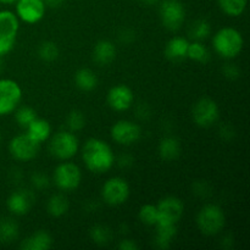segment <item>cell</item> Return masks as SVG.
<instances>
[{
  "mask_svg": "<svg viewBox=\"0 0 250 250\" xmlns=\"http://www.w3.org/2000/svg\"><path fill=\"white\" fill-rule=\"evenodd\" d=\"M115 154L111 146L100 138H89L82 148V160L93 173L102 175L115 165Z\"/></svg>",
  "mask_w": 250,
  "mask_h": 250,
  "instance_id": "cell-1",
  "label": "cell"
},
{
  "mask_svg": "<svg viewBox=\"0 0 250 250\" xmlns=\"http://www.w3.org/2000/svg\"><path fill=\"white\" fill-rule=\"evenodd\" d=\"M212 48L217 55L226 60H232L241 55L244 48V38L238 29L224 27L212 37Z\"/></svg>",
  "mask_w": 250,
  "mask_h": 250,
  "instance_id": "cell-2",
  "label": "cell"
},
{
  "mask_svg": "<svg viewBox=\"0 0 250 250\" xmlns=\"http://www.w3.org/2000/svg\"><path fill=\"white\" fill-rule=\"evenodd\" d=\"M197 227L204 236H216L221 233L226 224V216L222 208L217 204H205L198 211Z\"/></svg>",
  "mask_w": 250,
  "mask_h": 250,
  "instance_id": "cell-3",
  "label": "cell"
},
{
  "mask_svg": "<svg viewBox=\"0 0 250 250\" xmlns=\"http://www.w3.org/2000/svg\"><path fill=\"white\" fill-rule=\"evenodd\" d=\"M78 149H80V141L77 136L68 129L59 131L54 136H50L49 153L58 160H70L78 153Z\"/></svg>",
  "mask_w": 250,
  "mask_h": 250,
  "instance_id": "cell-4",
  "label": "cell"
},
{
  "mask_svg": "<svg viewBox=\"0 0 250 250\" xmlns=\"http://www.w3.org/2000/svg\"><path fill=\"white\" fill-rule=\"evenodd\" d=\"M20 20L10 10H0V56L9 54L16 44Z\"/></svg>",
  "mask_w": 250,
  "mask_h": 250,
  "instance_id": "cell-5",
  "label": "cell"
},
{
  "mask_svg": "<svg viewBox=\"0 0 250 250\" xmlns=\"http://www.w3.org/2000/svg\"><path fill=\"white\" fill-rule=\"evenodd\" d=\"M51 181L56 186V188L62 192L75 190L80 187L82 182V171L75 163L66 160L54 168Z\"/></svg>",
  "mask_w": 250,
  "mask_h": 250,
  "instance_id": "cell-6",
  "label": "cell"
},
{
  "mask_svg": "<svg viewBox=\"0 0 250 250\" xmlns=\"http://www.w3.org/2000/svg\"><path fill=\"white\" fill-rule=\"evenodd\" d=\"M159 16L166 29L176 32L186 21V7L180 0H163L159 2Z\"/></svg>",
  "mask_w": 250,
  "mask_h": 250,
  "instance_id": "cell-7",
  "label": "cell"
},
{
  "mask_svg": "<svg viewBox=\"0 0 250 250\" xmlns=\"http://www.w3.org/2000/svg\"><path fill=\"white\" fill-rule=\"evenodd\" d=\"M129 185L125 178L111 177L105 181L102 187L103 202L110 207H120L129 198Z\"/></svg>",
  "mask_w": 250,
  "mask_h": 250,
  "instance_id": "cell-8",
  "label": "cell"
},
{
  "mask_svg": "<svg viewBox=\"0 0 250 250\" xmlns=\"http://www.w3.org/2000/svg\"><path fill=\"white\" fill-rule=\"evenodd\" d=\"M22 100V89L11 78L0 80V117L12 114Z\"/></svg>",
  "mask_w": 250,
  "mask_h": 250,
  "instance_id": "cell-9",
  "label": "cell"
},
{
  "mask_svg": "<svg viewBox=\"0 0 250 250\" xmlns=\"http://www.w3.org/2000/svg\"><path fill=\"white\" fill-rule=\"evenodd\" d=\"M193 121L202 128H209L220 120L219 104L211 98H202L192 109Z\"/></svg>",
  "mask_w": 250,
  "mask_h": 250,
  "instance_id": "cell-10",
  "label": "cell"
},
{
  "mask_svg": "<svg viewBox=\"0 0 250 250\" xmlns=\"http://www.w3.org/2000/svg\"><path fill=\"white\" fill-rule=\"evenodd\" d=\"M41 144L31 138L27 133L15 136L9 143V153L16 161L28 163L37 158Z\"/></svg>",
  "mask_w": 250,
  "mask_h": 250,
  "instance_id": "cell-11",
  "label": "cell"
},
{
  "mask_svg": "<svg viewBox=\"0 0 250 250\" xmlns=\"http://www.w3.org/2000/svg\"><path fill=\"white\" fill-rule=\"evenodd\" d=\"M142 127L137 122L131 120H119L111 127V138L120 146H132L141 139Z\"/></svg>",
  "mask_w": 250,
  "mask_h": 250,
  "instance_id": "cell-12",
  "label": "cell"
},
{
  "mask_svg": "<svg viewBox=\"0 0 250 250\" xmlns=\"http://www.w3.org/2000/svg\"><path fill=\"white\" fill-rule=\"evenodd\" d=\"M159 212V222L163 224H173L177 225L180 220L182 219L183 212H185V205L183 202L177 197L167 195L159 200L156 204Z\"/></svg>",
  "mask_w": 250,
  "mask_h": 250,
  "instance_id": "cell-13",
  "label": "cell"
},
{
  "mask_svg": "<svg viewBox=\"0 0 250 250\" xmlns=\"http://www.w3.org/2000/svg\"><path fill=\"white\" fill-rule=\"evenodd\" d=\"M16 16L28 24L38 23L45 16L46 5L44 0H17Z\"/></svg>",
  "mask_w": 250,
  "mask_h": 250,
  "instance_id": "cell-14",
  "label": "cell"
},
{
  "mask_svg": "<svg viewBox=\"0 0 250 250\" xmlns=\"http://www.w3.org/2000/svg\"><path fill=\"white\" fill-rule=\"evenodd\" d=\"M107 104L114 111H127L133 106L134 94L133 90L127 84H116L107 92Z\"/></svg>",
  "mask_w": 250,
  "mask_h": 250,
  "instance_id": "cell-15",
  "label": "cell"
},
{
  "mask_svg": "<svg viewBox=\"0 0 250 250\" xmlns=\"http://www.w3.org/2000/svg\"><path fill=\"white\" fill-rule=\"evenodd\" d=\"M34 202H36L34 193L31 189L21 188L9 195L6 200V207L11 214L16 215V216H23V215L28 214Z\"/></svg>",
  "mask_w": 250,
  "mask_h": 250,
  "instance_id": "cell-16",
  "label": "cell"
},
{
  "mask_svg": "<svg viewBox=\"0 0 250 250\" xmlns=\"http://www.w3.org/2000/svg\"><path fill=\"white\" fill-rule=\"evenodd\" d=\"M116 45L111 41L102 39L93 48V60L99 66H107L116 58Z\"/></svg>",
  "mask_w": 250,
  "mask_h": 250,
  "instance_id": "cell-17",
  "label": "cell"
},
{
  "mask_svg": "<svg viewBox=\"0 0 250 250\" xmlns=\"http://www.w3.org/2000/svg\"><path fill=\"white\" fill-rule=\"evenodd\" d=\"M189 42L182 36L172 37L165 46V55L171 61H182L187 59Z\"/></svg>",
  "mask_w": 250,
  "mask_h": 250,
  "instance_id": "cell-18",
  "label": "cell"
},
{
  "mask_svg": "<svg viewBox=\"0 0 250 250\" xmlns=\"http://www.w3.org/2000/svg\"><path fill=\"white\" fill-rule=\"evenodd\" d=\"M53 237L44 229L34 232L31 236L21 242V249L23 250H48L53 247Z\"/></svg>",
  "mask_w": 250,
  "mask_h": 250,
  "instance_id": "cell-19",
  "label": "cell"
},
{
  "mask_svg": "<svg viewBox=\"0 0 250 250\" xmlns=\"http://www.w3.org/2000/svg\"><path fill=\"white\" fill-rule=\"evenodd\" d=\"M156 233L154 244L159 249H168L172 244V241L177 236V225L163 224L159 222L155 226Z\"/></svg>",
  "mask_w": 250,
  "mask_h": 250,
  "instance_id": "cell-20",
  "label": "cell"
},
{
  "mask_svg": "<svg viewBox=\"0 0 250 250\" xmlns=\"http://www.w3.org/2000/svg\"><path fill=\"white\" fill-rule=\"evenodd\" d=\"M159 155L165 161H173L180 158L182 153V146L180 139L175 136H166L160 141L158 146Z\"/></svg>",
  "mask_w": 250,
  "mask_h": 250,
  "instance_id": "cell-21",
  "label": "cell"
},
{
  "mask_svg": "<svg viewBox=\"0 0 250 250\" xmlns=\"http://www.w3.org/2000/svg\"><path fill=\"white\" fill-rule=\"evenodd\" d=\"M26 133L31 137L37 143L42 144L48 141L51 136V126L49 121L44 119H34L31 124L27 126Z\"/></svg>",
  "mask_w": 250,
  "mask_h": 250,
  "instance_id": "cell-22",
  "label": "cell"
},
{
  "mask_svg": "<svg viewBox=\"0 0 250 250\" xmlns=\"http://www.w3.org/2000/svg\"><path fill=\"white\" fill-rule=\"evenodd\" d=\"M68 209H70V203L62 193L53 194L46 203V211L51 217H55V219L62 217L63 215L67 214Z\"/></svg>",
  "mask_w": 250,
  "mask_h": 250,
  "instance_id": "cell-23",
  "label": "cell"
},
{
  "mask_svg": "<svg viewBox=\"0 0 250 250\" xmlns=\"http://www.w3.org/2000/svg\"><path fill=\"white\" fill-rule=\"evenodd\" d=\"M75 84L82 92H92L98 87L97 73L90 68H80L75 73Z\"/></svg>",
  "mask_w": 250,
  "mask_h": 250,
  "instance_id": "cell-24",
  "label": "cell"
},
{
  "mask_svg": "<svg viewBox=\"0 0 250 250\" xmlns=\"http://www.w3.org/2000/svg\"><path fill=\"white\" fill-rule=\"evenodd\" d=\"M20 229L17 222L10 217L0 220V243L10 244L19 238Z\"/></svg>",
  "mask_w": 250,
  "mask_h": 250,
  "instance_id": "cell-25",
  "label": "cell"
},
{
  "mask_svg": "<svg viewBox=\"0 0 250 250\" xmlns=\"http://www.w3.org/2000/svg\"><path fill=\"white\" fill-rule=\"evenodd\" d=\"M248 0H219L220 9L229 17H238L246 11Z\"/></svg>",
  "mask_w": 250,
  "mask_h": 250,
  "instance_id": "cell-26",
  "label": "cell"
},
{
  "mask_svg": "<svg viewBox=\"0 0 250 250\" xmlns=\"http://www.w3.org/2000/svg\"><path fill=\"white\" fill-rule=\"evenodd\" d=\"M187 58L195 61V62L205 63L210 60L209 49L202 42L193 41L192 43H189V46H188Z\"/></svg>",
  "mask_w": 250,
  "mask_h": 250,
  "instance_id": "cell-27",
  "label": "cell"
},
{
  "mask_svg": "<svg viewBox=\"0 0 250 250\" xmlns=\"http://www.w3.org/2000/svg\"><path fill=\"white\" fill-rule=\"evenodd\" d=\"M211 34V24L204 19H199L192 23L189 28V37L193 41L202 42Z\"/></svg>",
  "mask_w": 250,
  "mask_h": 250,
  "instance_id": "cell-28",
  "label": "cell"
},
{
  "mask_svg": "<svg viewBox=\"0 0 250 250\" xmlns=\"http://www.w3.org/2000/svg\"><path fill=\"white\" fill-rule=\"evenodd\" d=\"M37 53H38V58L44 62H54L59 58L60 50H59L56 43L51 41H45L39 44Z\"/></svg>",
  "mask_w": 250,
  "mask_h": 250,
  "instance_id": "cell-29",
  "label": "cell"
},
{
  "mask_svg": "<svg viewBox=\"0 0 250 250\" xmlns=\"http://www.w3.org/2000/svg\"><path fill=\"white\" fill-rule=\"evenodd\" d=\"M89 237L98 246H106L112 239V232L105 225H95L90 229Z\"/></svg>",
  "mask_w": 250,
  "mask_h": 250,
  "instance_id": "cell-30",
  "label": "cell"
},
{
  "mask_svg": "<svg viewBox=\"0 0 250 250\" xmlns=\"http://www.w3.org/2000/svg\"><path fill=\"white\" fill-rule=\"evenodd\" d=\"M138 219L146 226H155L159 221V212L156 205L144 204L139 209Z\"/></svg>",
  "mask_w": 250,
  "mask_h": 250,
  "instance_id": "cell-31",
  "label": "cell"
},
{
  "mask_svg": "<svg viewBox=\"0 0 250 250\" xmlns=\"http://www.w3.org/2000/svg\"><path fill=\"white\" fill-rule=\"evenodd\" d=\"M15 121L20 127L26 129L27 126L37 119V111L31 106H19L15 110Z\"/></svg>",
  "mask_w": 250,
  "mask_h": 250,
  "instance_id": "cell-32",
  "label": "cell"
},
{
  "mask_svg": "<svg viewBox=\"0 0 250 250\" xmlns=\"http://www.w3.org/2000/svg\"><path fill=\"white\" fill-rule=\"evenodd\" d=\"M66 126H67L68 131L73 132H81L85 127V116L81 110H72L70 114L67 115L66 119Z\"/></svg>",
  "mask_w": 250,
  "mask_h": 250,
  "instance_id": "cell-33",
  "label": "cell"
},
{
  "mask_svg": "<svg viewBox=\"0 0 250 250\" xmlns=\"http://www.w3.org/2000/svg\"><path fill=\"white\" fill-rule=\"evenodd\" d=\"M50 178L43 173L42 171H37L33 172L31 176V185L34 189L37 190H44L50 186Z\"/></svg>",
  "mask_w": 250,
  "mask_h": 250,
  "instance_id": "cell-34",
  "label": "cell"
},
{
  "mask_svg": "<svg viewBox=\"0 0 250 250\" xmlns=\"http://www.w3.org/2000/svg\"><path fill=\"white\" fill-rule=\"evenodd\" d=\"M192 189L193 193H194L197 197L203 198V199H205V198L210 197V195L212 194L211 186H210L207 181H197V182L193 183Z\"/></svg>",
  "mask_w": 250,
  "mask_h": 250,
  "instance_id": "cell-35",
  "label": "cell"
},
{
  "mask_svg": "<svg viewBox=\"0 0 250 250\" xmlns=\"http://www.w3.org/2000/svg\"><path fill=\"white\" fill-rule=\"evenodd\" d=\"M222 73H224L225 77L229 81H236L241 77L242 71L236 63L233 62H227L225 63V66L222 67Z\"/></svg>",
  "mask_w": 250,
  "mask_h": 250,
  "instance_id": "cell-36",
  "label": "cell"
},
{
  "mask_svg": "<svg viewBox=\"0 0 250 250\" xmlns=\"http://www.w3.org/2000/svg\"><path fill=\"white\" fill-rule=\"evenodd\" d=\"M119 42L122 44H131L136 39V32L132 28H122L117 34Z\"/></svg>",
  "mask_w": 250,
  "mask_h": 250,
  "instance_id": "cell-37",
  "label": "cell"
},
{
  "mask_svg": "<svg viewBox=\"0 0 250 250\" xmlns=\"http://www.w3.org/2000/svg\"><path fill=\"white\" fill-rule=\"evenodd\" d=\"M115 164H117V166H120L121 168H129L133 166L134 158L131 154L124 153L119 158H115Z\"/></svg>",
  "mask_w": 250,
  "mask_h": 250,
  "instance_id": "cell-38",
  "label": "cell"
},
{
  "mask_svg": "<svg viewBox=\"0 0 250 250\" xmlns=\"http://www.w3.org/2000/svg\"><path fill=\"white\" fill-rule=\"evenodd\" d=\"M220 137L224 141H232L236 136V131H234L233 126L229 124H224L220 126Z\"/></svg>",
  "mask_w": 250,
  "mask_h": 250,
  "instance_id": "cell-39",
  "label": "cell"
},
{
  "mask_svg": "<svg viewBox=\"0 0 250 250\" xmlns=\"http://www.w3.org/2000/svg\"><path fill=\"white\" fill-rule=\"evenodd\" d=\"M136 116L138 117L141 121H146V120H148L149 117L151 116V111L149 105L146 104V103H141V104L136 107Z\"/></svg>",
  "mask_w": 250,
  "mask_h": 250,
  "instance_id": "cell-40",
  "label": "cell"
},
{
  "mask_svg": "<svg viewBox=\"0 0 250 250\" xmlns=\"http://www.w3.org/2000/svg\"><path fill=\"white\" fill-rule=\"evenodd\" d=\"M117 248L121 250H138L139 246L136 243V241L128 238H124L119 242Z\"/></svg>",
  "mask_w": 250,
  "mask_h": 250,
  "instance_id": "cell-41",
  "label": "cell"
},
{
  "mask_svg": "<svg viewBox=\"0 0 250 250\" xmlns=\"http://www.w3.org/2000/svg\"><path fill=\"white\" fill-rule=\"evenodd\" d=\"M221 247L224 249H231L233 247V237L231 234H226V236L222 238Z\"/></svg>",
  "mask_w": 250,
  "mask_h": 250,
  "instance_id": "cell-42",
  "label": "cell"
},
{
  "mask_svg": "<svg viewBox=\"0 0 250 250\" xmlns=\"http://www.w3.org/2000/svg\"><path fill=\"white\" fill-rule=\"evenodd\" d=\"M45 1L46 7H51V9H58V7L62 6L65 0H44Z\"/></svg>",
  "mask_w": 250,
  "mask_h": 250,
  "instance_id": "cell-43",
  "label": "cell"
},
{
  "mask_svg": "<svg viewBox=\"0 0 250 250\" xmlns=\"http://www.w3.org/2000/svg\"><path fill=\"white\" fill-rule=\"evenodd\" d=\"M98 209V204L95 200H89V202L85 204V210L88 212H95V210Z\"/></svg>",
  "mask_w": 250,
  "mask_h": 250,
  "instance_id": "cell-44",
  "label": "cell"
},
{
  "mask_svg": "<svg viewBox=\"0 0 250 250\" xmlns=\"http://www.w3.org/2000/svg\"><path fill=\"white\" fill-rule=\"evenodd\" d=\"M138 1L144 6H154V5L159 4V0H138Z\"/></svg>",
  "mask_w": 250,
  "mask_h": 250,
  "instance_id": "cell-45",
  "label": "cell"
},
{
  "mask_svg": "<svg viewBox=\"0 0 250 250\" xmlns=\"http://www.w3.org/2000/svg\"><path fill=\"white\" fill-rule=\"evenodd\" d=\"M17 0H0V4H4V5H11L15 4Z\"/></svg>",
  "mask_w": 250,
  "mask_h": 250,
  "instance_id": "cell-46",
  "label": "cell"
},
{
  "mask_svg": "<svg viewBox=\"0 0 250 250\" xmlns=\"http://www.w3.org/2000/svg\"><path fill=\"white\" fill-rule=\"evenodd\" d=\"M0 71H1V56H0Z\"/></svg>",
  "mask_w": 250,
  "mask_h": 250,
  "instance_id": "cell-47",
  "label": "cell"
},
{
  "mask_svg": "<svg viewBox=\"0 0 250 250\" xmlns=\"http://www.w3.org/2000/svg\"><path fill=\"white\" fill-rule=\"evenodd\" d=\"M0 143H1V134H0Z\"/></svg>",
  "mask_w": 250,
  "mask_h": 250,
  "instance_id": "cell-48",
  "label": "cell"
}]
</instances>
